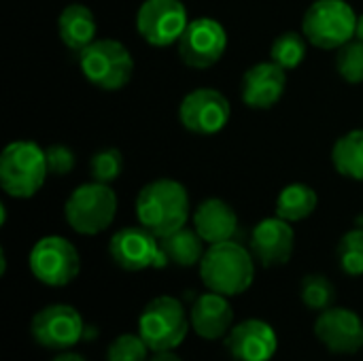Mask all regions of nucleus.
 Returning a JSON list of instances; mask_svg holds the SVG:
<instances>
[{"mask_svg": "<svg viewBox=\"0 0 363 361\" xmlns=\"http://www.w3.org/2000/svg\"><path fill=\"white\" fill-rule=\"evenodd\" d=\"M149 351L140 334H119L106 349V361H147Z\"/></svg>", "mask_w": 363, "mask_h": 361, "instance_id": "nucleus-29", "label": "nucleus"}, {"mask_svg": "<svg viewBox=\"0 0 363 361\" xmlns=\"http://www.w3.org/2000/svg\"><path fill=\"white\" fill-rule=\"evenodd\" d=\"M57 34L64 47L79 55L98 36V23L91 9L81 2H70L64 6L57 17Z\"/></svg>", "mask_w": 363, "mask_h": 361, "instance_id": "nucleus-20", "label": "nucleus"}, {"mask_svg": "<svg viewBox=\"0 0 363 361\" xmlns=\"http://www.w3.org/2000/svg\"><path fill=\"white\" fill-rule=\"evenodd\" d=\"M287 89V70L268 62L253 64L245 74L240 83V98L249 109L268 111L281 102Z\"/></svg>", "mask_w": 363, "mask_h": 361, "instance_id": "nucleus-16", "label": "nucleus"}, {"mask_svg": "<svg viewBox=\"0 0 363 361\" xmlns=\"http://www.w3.org/2000/svg\"><path fill=\"white\" fill-rule=\"evenodd\" d=\"M189 326L191 321L183 302L172 296H157L149 300L138 317V334L153 353L174 351L181 347Z\"/></svg>", "mask_w": 363, "mask_h": 361, "instance_id": "nucleus-7", "label": "nucleus"}, {"mask_svg": "<svg viewBox=\"0 0 363 361\" xmlns=\"http://www.w3.org/2000/svg\"><path fill=\"white\" fill-rule=\"evenodd\" d=\"M315 336L334 355H355L363 349V319L351 309L332 306L317 317Z\"/></svg>", "mask_w": 363, "mask_h": 361, "instance_id": "nucleus-14", "label": "nucleus"}, {"mask_svg": "<svg viewBox=\"0 0 363 361\" xmlns=\"http://www.w3.org/2000/svg\"><path fill=\"white\" fill-rule=\"evenodd\" d=\"M249 249L264 268L283 266L291 260L296 249V232L289 221L281 219L279 215L262 219L249 240Z\"/></svg>", "mask_w": 363, "mask_h": 361, "instance_id": "nucleus-15", "label": "nucleus"}, {"mask_svg": "<svg viewBox=\"0 0 363 361\" xmlns=\"http://www.w3.org/2000/svg\"><path fill=\"white\" fill-rule=\"evenodd\" d=\"M332 164L340 177L363 181V130H351L334 143Z\"/></svg>", "mask_w": 363, "mask_h": 361, "instance_id": "nucleus-23", "label": "nucleus"}, {"mask_svg": "<svg viewBox=\"0 0 363 361\" xmlns=\"http://www.w3.org/2000/svg\"><path fill=\"white\" fill-rule=\"evenodd\" d=\"M134 211L143 228L164 238L187 226L191 215L187 187L174 179H155L138 191Z\"/></svg>", "mask_w": 363, "mask_h": 361, "instance_id": "nucleus-1", "label": "nucleus"}, {"mask_svg": "<svg viewBox=\"0 0 363 361\" xmlns=\"http://www.w3.org/2000/svg\"><path fill=\"white\" fill-rule=\"evenodd\" d=\"M83 77L102 91L123 89L134 74V57L130 49L115 38H96L79 53Z\"/></svg>", "mask_w": 363, "mask_h": 361, "instance_id": "nucleus-4", "label": "nucleus"}, {"mask_svg": "<svg viewBox=\"0 0 363 361\" xmlns=\"http://www.w3.org/2000/svg\"><path fill=\"white\" fill-rule=\"evenodd\" d=\"M200 279L208 291L221 296H240L255 281V257L236 240L208 245L200 262Z\"/></svg>", "mask_w": 363, "mask_h": 361, "instance_id": "nucleus-2", "label": "nucleus"}, {"mask_svg": "<svg viewBox=\"0 0 363 361\" xmlns=\"http://www.w3.org/2000/svg\"><path fill=\"white\" fill-rule=\"evenodd\" d=\"M179 57L185 66L204 70L215 66L228 49V32L213 17L191 19L177 43Z\"/></svg>", "mask_w": 363, "mask_h": 361, "instance_id": "nucleus-12", "label": "nucleus"}, {"mask_svg": "<svg viewBox=\"0 0 363 361\" xmlns=\"http://www.w3.org/2000/svg\"><path fill=\"white\" fill-rule=\"evenodd\" d=\"M121 170H123V155H121L119 149H113V147L100 149L89 160L91 179L98 181V183L111 185L113 181H117L121 177Z\"/></svg>", "mask_w": 363, "mask_h": 361, "instance_id": "nucleus-28", "label": "nucleus"}, {"mask_svg": "<svg viewBox=\"0 0 363 361\" xmlns=\"http://www.w3.org/2000/svg\"><path fill=\"white\" fill-rule=\"evenodd\" d=\"M338 264L345 274L362 277L363 274V228L347 232L338 243Z\"/></svg>", "mask_w": 363, "mask_h": 361, "instance_id": "nucleus-26", "label": "nucleus"}, {"mask_svg": "<svg viewBox=\"0 0 363 361\" xmlns=\"http://www.w3.org/2000/svg\"><path fill=\"white\" fill-rule=\"evenodd\" d=\"M225 349L234 361H270L277 355L279 338L270 323L245 319L225 336Z\"/></svg>", "mask_w": 363, "mask_h": 361, "instance_id": "nucleus-17", "label": "nucleus"}, {"mask_svg": "<svg viewBox=\"0 0 363 361\" xmlns=\"http://www.w3.org/2000/svg\"><path fill=\"white\" fill-rule=\"evenodd\" d=\"M147 361H183L174 351H157V353H153V357Z\"/></svg>", "mask_w": 363, "mask_h": 361, "instance_id": "nucleus-32", "label": "nucleus"}, {"mask_svg": "<svg viewBox=\"0 0 363 361\" xmlns=\"http://www.w3.org/2000/svg\"><path fill=\"white\" fill-rule=\"evenodd\" d=\"M162 253L168 264H174L179 268H191L200 266L204 257V240L196 232V228H181L164 238H160Z\"/></svg>", "mask_w": 363, "mask_h": 361, "instance_id": "nucleus-21", "label": "nucleus"}, {"mask_svg": "<svg viewBox=\"0 0 363 361\" xmlns=\"http://www.w3.org/2000/svg\"><path fill=\"white\" fill-rule=\"evenodd\" d=\"M355 38L363 43V13L357 15V28H355Z\"/></svg>", "mask_w": 363, "mask_h": 361, "instance_id": "nucleus-33", "label": "nucleus"}, {"mask_svg": "<svg viewBox=\"0 0 363 361\" xmlns=\"http://www.w3.org/2000/svg\"><path fill=\"white\" fill-rule=\"evenodd\" d=\"M300 300L311 311H328L336 302V287L323 274H306L300 283Z\"/></svg>", "mask_w": 363, "mask_h": 361, "instance_id": "nucleus-25", "label": "nucleus"}, {"mask_svg": "<svg viewBox=\"0 0 363 361\" xmlns=\"http://www.w3.org/2000/svg\"><path fill=\"white\" fill-rule=\"evenodd\" d=\"M108 255L113 264L125 272H143L147 268L168 266L162 253L160 238L140 223L115 232L108 243Z\"/></svg>", "mask_w": 363, "mask_h": 361, "instance_id": "nucleus-10", "label": "nucleus"}, {"mask_svg": "<svg viewBox=\"0 0 363 361\" xmlns=\"http://www.w3.org/2000/svg\"><path fill=\"white\" fill-rule=\"evenodd\" d=\"M189 321L200 338L221 340L234 328V309L228 302V296L208 291L194 302L189 311Z\"/></svg>", "mask_w": 363, "mask_h": 361, "instance_id": "nucleus-18", "label": "nucleus"}, {"mask_svg": "<svg viewBox=\"0 0 363 361\" xmlns=\"http://www.w3.org/2000/svg\"><path fill=\"white\" fill-rule=\"evenodd\" d=\"M336 70L347 83H363V43L353 38L336 53Z\"/></svg>", "mask_w": 363, "mask_h": 361, "instance_id": "nucleus-27", "label": "nucleus"}, {"mask_svg": "<svg viewBox=\"0 0 363 361\" xmlns=\"http://www.w3.org/2000/svg\"><path fill=\"white\" fill-rule=\"evenodd\" d=\"M117 215V194L106 183H83L64 204L66 223L81 236H96L111 228Z\"/></svg>", "mask_w": 363, "mask_h": 361, "instance_id": "nucleus-5", "label": "nucleus"}, {"mask_svg": "<svg viewBox=\"0 0 363 361\" xmlns=\"http://www.w3.org/2000/svg\"><path fill=\"white\" fill-rule=\"evenodd\" d=\"M32 338L51 351H68L83 338V319L74 306L49 304L30 321Z\"/></svg>", "mask_w": 363, "mask_h": 361, "instance_id": "nucleus-13", "label": "nucleus"}, {"mask_svg": "<svg viewBox=\"0 0 363 361\" xmlns=\"http://www.w3.org/2000/svg\"><path fill=\"white\" fill-rule=\"evenodd\" d=\"M28 266L34 279L47 287H66L81 272L77 247L64 236H45L34 243L28 255Z\"/></svg>", "mask_w": 363, "mask_h": 361, "instance_id": "nucleus-8", "label": "nucleus"}, {"mask_svg": "<svg viewBox=\"0 0 363 361\" xmlns=\"http://www.w3.org/2000/svg\"><path fill=\"white\" fill-rule=\"evenodd\" d=\"M51 361H87L83 355L74 353V351H57V355Z\"/></svg>", "mask_w": 363, "mask_h": 361, "instance_id": "nucleus-31", "label": "nucleus"}, {"mask_svg": "<svg viewBox=\"0 0 363 361\" xmlns=\"http://www.w3.org/2000/svg\"><path fill=\"white\" fill-rule=\"evenodd\" d=\"M189 21L181 0H145L136 11V30L151 47L177 45Z\"/></svg>", "mask_w": 363, "mask_h": 361, "instance_id": "nucleus-9", "label": "nucleus"}, {"mask_svg": "<svg viewBox=\"0 0 363 361\" xmlns=\"http://www.w3.org/2000/svg\"><path fill=\"white\" fill-rule=\"evenodd\" d=\"M232 117V106L225 94L215 87H198L179 104L181 126L198 136L219 134Z\"/></svg>", "mask_w": 363, "mask_h": 361, "instance_id": "nucleus-11", "label": "nucleus"}, {"mask_svg": "<svg viewBox=\"0 0 363 361\" xmlns=\"http://www.w3.org/2000/svg\"><path fill=\"white\" fill-rule=\"evenodd\" d=\"M49 177L47 153L34 140H13L0 155V187L17 200L34 198Z\"/></svg>", "mask_w": 363, "mask_h": 361, "instance_id": "nucleus-3", "label": "nucleus"}, {"mask_svg": "<svg viewBox=\"0 0 363 361\" xmlns=\"http://www.w3.org/2000/svg\"><path fill=\"white\" fill-rule=\"evenodd\" d=\"M357 13L347 0H315L302 17V34L319 49L338 51L355 38Z\"/></svg>", "mask_w": 363, "mask_h": 361, "instance_id": "nucleus-6", "label": "nucleus"}, {"mask_svg": "<svg viewBox=\"0 0 363 361\" xmlns=\"http://www.w3.org/2000/svg\"><path fill=\"white\" fill-rule=\"evenodd\" d=\"M45 153H47L49 174H53V177H66L77 166V155L66 145H49V147H45Z\"/></svg>", "mask_w": 363, "mask_h": 361, "instance_id": "nucleus-30", "label": "nucleus"}, {"mask_svg": "<svg viewBox=\"0 0 363 361\" xmlns=\"http://www.w3.org/2000/svg\"><path fill=\"white\" fill-rule=\"evenodd\" d=\"M306 53H308L306 36L302 32H294V30L279 34L270 47V60L285 70L298 68L306 60Z\"/></svg>", "mask_w": 363, "mask_h": 361, "instance_id": "nucleus-24", "label": "nucleus"}, {"mask_svg": "<svg viewBox=\"0 0 363 361\" xmlns=\"http://www.w3.org/2000/svg\"><path fill=\"white\" fill-rule=\"evenodd\" d=\"M319 204L317 191L306 183H289L281 189L277 198V215L289 223H298L308 219Z\"/></svg>", "mask_w": 363, "mask_h": 361, "instance_id": "nucleus-22", "label": "nucleus"}, {"mask_svg": "<svg viewBox=\"0 0 363 361\" xmlns=\"http://www.w3.org/2000/svg\"><path fill=\"white\" fill-rule=\"evenodd\" d=\"M194 228L206 245L234 240L238 232V215L225 200L206 198L194 211Z\"/></svg>", "mask_w": 363, "mask_h": 361, "instance_id": "nucleus-19", "label": "nucleus"}]
</instances>
